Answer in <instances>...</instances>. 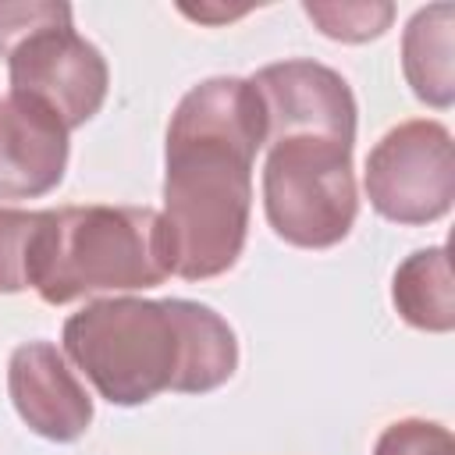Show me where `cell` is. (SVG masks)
<instances>
[{
    "label": "cell",
    "instance_id": "obj_1",
    "mask_svg": "<svg viewBox=\"0 0 455 455\" xmlns=\"http://www.w3.org/2000/svg\"><path fill=\"white\" fill-rule=\"evenodd\" d=\"M267 142L259 92L242 78H210L185 92L167 128L160 249L167 274L213 277L245 242L252 160Z\"/></svg>",
    "mask_w": 455,
    "mask_h": 455
},
{
    "label": "cell",
    "instance_id": "obj_2",
    "mask_svg": "<svg viewBox=\"0 0 455 455\" xmlns=\"http://www.w3.org/2000/svg\"><path fill=\"white\" fill-rule=\"evenodd\" d=\"M64 348L117 405L156 391H210L235 373L238 345L231 327L206 306L167 299L92 302L64 323Z\"/></svg>",
    "mask_w": 455,
    "mask_h": 455
},
{
    "label": "cell",
    "instance_id": "obj_3",
    "mask_svg": "<svg viewBox=\"0 0 455 455\" xmlns=\"http://www.w3.org/2000/svg\"><path fill=\"white\" fill-rule=\"evenodd\" d=\"M167 277L160 213L146 206H64L36 213L28 284L53 306L92 291H132Z\"/></svg>",
    "mask_w": 455,
    "mask_h": 455
},
{
    "label": "cell",
    "instance_id": "obj_4",
    "mask_svg": "<svg viewBox=\"0 0 455 455\" xmlns=\"http://www.w3.org/2000/svg\"><path fill=\"white\" fill-rule=\"evenodd\" d=\"M0 53L11 92L39 100L64 128L85 124L107 96V64L71 28L68 4H0Z\"/></svg>",
    "mask_w": 455,
    "mask_h": 455
},
{
    "label": "cell",
    "instance_id": "obj_5",
    "mask_svg": "<svg viewBox=\"0 0 455 455\" xmlns=\"http://www.w3.org/2000/svg\"><path fill=\"white\" fill-rule=\"evenodd\" d=\"M274 231L306 249L334 245L355 220L352 142L327 135H284L270 142L263 171Z\"/></svg>",
    "mask_w": 455,
    "mask_h": 455
},
{
    "label": "cell",
    "instance_id": "obj_6",
    "mask_svg": "<svg viewBox=\"0 0 455 455\" xmlns=\"http://www.w3.org/2000/svg\"><path fill=\"white\" fill-rule=\"evenodd\" d=\"M451 139L434 121H405L387 132L366 160L370 203L402 224H423L451 206Z\"/></svg>",
    "mask_w": 455,
    "mask_h": 455
},
{
    "label": "cell",
    "instance_id": "obj_7",
    "mask_svg": "<svg viewBox=\"0 0 455 455\" xmlns=\"http://www.w3.org/2000/svg\"><path fill=\"white\" fill-rule=\"evenodd\" d=\"M267 117V142L284 135L355 139V103L341 75L313 60L270 64L252 78Z\"/></svg>",
    "mask_w": 455,
    "mask_h": 455
},
{
    "label": "cell",
    "instance_id": "obj_8",
    "mask_svg": "<svg viewBox=\"0 0 455 455\" xmlns=\"http://www.w3.org/2000/svg\"><path fill=\"white\" fill-rule=\"evenodd\" d=\"M68 164L64 121L32 96L0 100V199L50 192Z\"/></svg>",
    "mask_w": 455,
    "mask_h": 455
},
{
    "label": "cell",
    "instance_id": "obj_9",
    "mask_svg": "<svg viewBox=\"0 0 455 455\" xmlns=\"http://www.w3.org/2000/svg\"><path fill=\"white\" fill-rule=\"evenodd\" d=\"M18 416L50 441H75L89 430L92 402L50 341L18 345L7 370Z\"/></svg>",
    "mask_w": 455,
    "mask_h": 455
},
{
    "label": "cell",
    "instance_id": "obj_10",
    "mask_svg": "<svg viewBox=\"0 0 455 455\" xmlns=\"http://www.w3.org/2000/svg\"><path fill=\"white\" fill-rule=\"evenodd\" d=\"M451 4H434L409 21L405 32V75L412 92L434 107L451 103Z\"/></svg>",
    "mask_w": 455,
    "mask_h": 455
},
{
    "label": "cell",
    "instance_id": "obj_11",
    "mask_svg": "<svg viewBox=\"0 0 455 455\" xmlns=\"http://www.w3.org/2000/svg\"><path fill=\"white\" fill-rule=\"evenodd\" d=\"M395 306L398 313L427 331H448L455 323L451 306V274L444 249H427L405 259L395 274Z\"/></svg>",
    "mask_w": 455,
    "mask_h": 455
},
{
    "label": "cell",
    "instance_id": "obj_12",
    "mask_svg": "<svg viewBox=\"0 0 455 455\" xmlns=\"http://www.w3.org/2000/svg\"><path fill=\"white\" fill-rule=\"evenodd\" d=\"M306 14L320 25V32L334 39H370L380 36L391 21V4H306Z\"/></svg>",
    "mask_w": 455,
    "mask_h": 455
},
{
    "label": "cell",
    "instance_id": "obj_13",
    "mask_svg": "<svg viewBox=\"0 0 455 455\" xmlns=\"http://www.w3.org/2000/svg\"><path fill=\"white\" fill-rule=\"evenodd\" d=\"M36 213L0 206V291H18L28 284V242Z\"/></svg>",
    "mask_w": 455,
    "mask_h": 455
},
{
    "label": "cell",
    "instance_id": "obj_14",
    "mask_svg": "<svg viewBox=\"0 0 455 455\" xmlns=\"http://www.w3.org/2000/svg\"><path fill=\"white\" fill-rule=\"evenodd\" d=\"M451 434L437 423L405 419L380 434L373 455H451Z\"/></svg>",
    "mask_w": 455,
    "mask_h": 455
},
{
    "label": "cell",
    "instance_id": "obj_15",
    "mask_svg": "<svg viewBox=\"0 0 455 455\" xmlns=\"http://www.w3.org/2000/svg\"><path fill=\"white\" fill-rule=\"evenodd\" d=\"M188 18H199V21H220V18H235V14H242V7L238 11H224V7H181Z\"/></svg>",
    "mask_w": 455,
    "mask_h": 455
}]
</instances>
